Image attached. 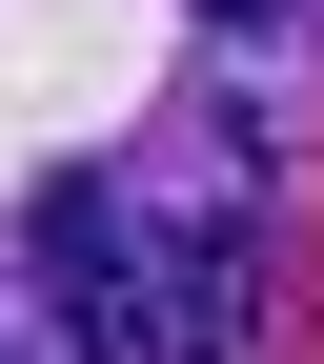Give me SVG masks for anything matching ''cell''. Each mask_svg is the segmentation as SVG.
<instances>
[{
	"instance_id": "cell-1",
	"label": "cell",
	"mask_w": 324,
	"mask_h": 364,
	"mask_svg": "<svg viewBox=\"0 0 324 364\" xmlns=\"http://www.w3.org/2000/svg\"><path fill=\"white\" fill-rule=\"evenodd\" d=\"M21 243L61 284V364H162V243L122 223V182H41Z\"/></svg>"
},
{
	"instance_id": "cell-2",
	"label": "cell",
	"mask_w": 324,
	"mask_h": 364,
	"mask_svg": "<svg viewBox=\"0 0 324 364\" xmlns=\"http://www.w3.org/2000/svg\"><path fill=\"white\" fill-rule=\"evenodd\" d=\"M244 304H263V223L244 203L162 223V364H244Z\"/></svg>"
},
{
	"instance_id": "cell-3",
	"label": "cell",
	"mask_w": 324,
	"mask_h": 364,
	"mask_svg": "<svg viewBox=\"0 0 324 364\" xmlns=\"http://www.w3.org/2000/svg\"><path fill=\"white\" fill-rule=\"evenodd\" d=\"M284 21H304V0H223V41H284Z\"/></svg>"
},
{
	"instance_id": "cell-4",
	"label": "cell",
	"mask_w": 324,
	"mask_h": 364,
	"mask_svg": "<svg viewBox=\"0 0 324 364\" xmlns=\"http://www.w3.org/2000/svg\"><path fill=\"white\" fill-rule=\"evenodd\" d=\"M0 364H21V344H0Z\"/></svg>"
}]
</instances>
